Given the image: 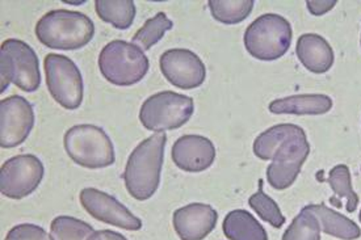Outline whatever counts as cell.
Instances as JSON below:
<instances>
[{
	"label": "cell",
	"mask_w": 361,
	"mask_h": 240,
	"mask_svg": "<svg viewBox=\"0 0 361 240\" xmlns=\"http://www.w3.org/2000/svg\"><path fill=\"white\" fill-rule=\"evenodd\" d=\"M167 135H152L138 144L129 156L125 167V187L138 201L152 198L159 188Z\"/></svg>",
	"instance_id": "1"
},
{
	"label": "cell",
	"mask_w": 361,
	"mask_h": 240,
	"mask_svg": "<svg viewBox=\"0 0 361 240\" xmlns=\"http://www.w3.org/2000/svg\"><path fill=\"white\" fill-rule=\"evenodd\" d=\"M38 41L54 50L85 48L95 36L94 21L78 11L53 10L38 20L35 28Z\"/></svg>",
	"instance_id": "2"
},
{
	"label": "cell",
	"mask_w": 361,
	"mask_h": 240,
	"mask_svg": "<svg viewBox=\"0 0 361 240\" xmlns=\"http://www.w3.org/2000/svg\"><path fill=\"white\" fill-rule=\"evenodd\" d=\"M99 68L109 83L129 87L140 83L146 77L150 62L142 49L137 45L123 39H114L102 49Z\"/></svg>",
	"instance_id": "3"
},
{
	"label": "cell",
	"mask_w": 361,
	"mask_h": 240,
	"mask_svg": "<svg viewBox=\"0 0 361 240\" xmlns=\"http://www.w3.org/2000/svg\"><path fill=\"white\" fill-rule=\"evenodd\" d=\"M290 23L276 13H266L254 20L245 32L243 42L250 56L272 62L284 57L292 45Z\"/></svg>",
	"instance_id": "4"
},
{
	"label": "cell",
	"mask_w": 361,
	"mask_h": 240,
	"mask_svg": "<svg viewBox=\"0 0 361 240\" xmlns=\"http://www.w3.org/2000/svg\"><path fill=\"white\" fill-rule=\"evenodd\" d=\"M63 146L74 163L88 170L105 168L116 160L114 144L99 126L82 124L70 127L63 137Z\"/></svg>",
	"instance_id": "5"
},
{
	"label": "cell",
	"mask_w": 361,
	"mask_h": 240,
	"mask_svg": "<svg viewBox=\"0 0 361 240\" xmlns=\"http://www.w3.org/2000/svg\"><path fill=\"white\" fill-rule=\"evenodd\" d=\"M1 92L11 83L24 92H36L41 84L37 54L27 42L18 39L3 41L0 48Z\"/></svg>",
	"instance_id": "6"
},
{
	"label": "cell",
	"mask_w": 361,
	"mask_h": 240,
	"mask_svg": "<svg viewBox=\"0 0 361 240\" xmlns=\"http://www.w3.org/2000/svg\"><path fill=\"white\" fill-rule=\"evenodd\" d=\"M195 112L193 99L173 91L154 94L143 101L140 121L145 129L164 133L185 125Z\"/></svg>",
	"instance_id": "7"
},
{
	"label": "cell",
	"mask_w": 361,
	"mask_h": 240,
	"mask_svg": "<svg viewBox=\"0 0 361 240\" xmlns=\"http://www.w3.org/2000/svg\"><path fill=\"white\" fill-rule=\"evenodd\" d=\"M47 86L59 106L75 110L83 101V77L73 59L50 53L44 61Z\"/></svg>",
	"instance_id": "8"
},
{
	"label": "cell",
	"mask_w": 361,
	"mask_h": 240,
	"mask_svg": "<svg viewBox=\"0 0 361 240\" xmlns=\"http://www.w3.org/2000/svg\"><path fill=\"white\" fill-rule=\"evenodd\" d=\"M310 154V144L304 129L300 127L281 144L267 168V182L276 191H286L295 184Z\"/></svg>",
	"instance_id": "9"
},
{
	"label": "cell",
	"mask_w": 361,
	"mask_h": 240,
	"mask_svg": "<svg viewBox=\"0 0 361 240\" xmlns=\"http://www.w3.org/2000/svg\"><path fill=\"white\" fill-rule=\"evenodd\" d=\"M45 175L44 164L36 155H18L0 168V192L11 200H21L35 192Z\"/></svg>",
	"instance_id": "10"
},
{
	"label": "cell",
	"mask_w": 361,
	"mask_h": 240,
	"mask_svg": "<svg viewBox=\"0 0 361 240\" xmlns=\"http://www.w3.org/2000/svg\"><path fill=\"white\" fill-rule=\"evenodd\" d=\"M35 126V109L25 97L15 95L0 101V147H18Z\"/></svg>",
	"instance_id": "11"
},
{
	"label": "cell",
	"mask_w": 361,
	"mask_h": 240,
	"mask_svg": "<svg viewBox=\"0 0 361 240\" xmlns=\"http://www.w3.org/2000/svg\"><path fill=\"white\" fill-rule=\"evenodd\" d=\"M79 200L85 210L97 221L128 231L142 229V221L108 193L96 188H85L79 194Z\"/></svg>",
	"instance_id": "12"
},
{
	"label": "cell",
	"mask_w": 361,
	"mask_h": 240,
	"mask_svg": "<svg viewBox=\"0 0 361 240\" xmlns=\"http://www.w3.org/2000/svg\"><path fill=\"white\" fill-rule=\"evenodd\" d=\"M159 68L163 77L180 89L197 88L207 79L204 62L188 49L166 50L159 59Z\"/></svg>",
	"instance_id": "13"
},
{
	"label": "cell",
	"mask_w": 361,
	"mask_h": 240,
	"mask_svg": "<svg viewBox=\"0 0 361 240\" xmlns=\"http://www.w3.org/2000/svg\"><path fill=\"white\" fill-rule=\"evenodd\" d=\"M172 162L185 172H202L216 160L213 142L197 134L180 137L172 146Z\"/></svg>",
	"instance_id": "14"
},
{
	"label": "cell",
	"mask_w": 361,
	"mask_h": 240,
	"mask_svg": "<svg viewBox=\"0 0 361 240\" xmlns=\"http://www.w3.org/2000/svg\"><path fill=\"white\" fill-rule=\"evenodd\" d=\"M219 213L210 205L195 202L173 213L172 223L181 240H204L216 229Z\"/></svg>",
	"instance_id": "15"
},
{
	"label": "cell",
	"mask_w": 361,
	"mask_h": 240,
	"mask_svg": "<svg viewBox=\"0 0 361 240\" xmlns=\"http://www.w3.org/2000/svg\"><path fill=\"white\" fill-rule=\"evenodd\" d=\"M295 54L304 68L313 74L327 72L335 61L331 45L315 33H306L298 37Z\"/></svg>",
	"instance_id": "16"
},
{
	"label": "cell",
	"mask_w": 361,
	"mask_h": 240,
	"mask_svg": "<svg viewBox=\"0 0 361 240\" xmlns=\"http://www.w3.org/2000/svg\"><path fill=\"white\" fill-rule=\"evenodd\" d=\"M333 99L322 94L293 95L274 100L268 109L274 115H321L331 110Z\"/></svg>",
	"instance_id": "17"
},
{
	"label": "cell",
	"mask_w": 361,
	"mask_h": 240,
	"mask_svg": "<svg viewBox=\"0 0 361 240\" xmlns=\"http://www.w3.org/2000/svg\"><path fill=\"white\" fill-rule=\"evenodd\" d=\"M306 208L317 215L324 234L341 240H356L360 238V227L357 226L356 222L347 218L341 213L335 212L334 209L327 208L324 203H313L307 205Z\"/></svg>",
	"instance_id": "18"
},
{
	"label": "cell",
	"mask_w": 361,
	"mask_h": 240,
	"mask_svg": "<svg viewBox=\"0 0 361 240\" xmlns=\"http://www.w3.org/2000/svg\"><path fill=\"white\" fill-rule=\"evenodd\" d=\"M222 229L228 240H268L266 229L251 213L243 209L228 213Z\"/></svg>",
	"instance_id": "19"
},
{
	"label": "cell",
	"mask_w": 361,
	"mask_h": 240,
	"mask_svg": "<svg viewBox=\"0 0 361 240\" xmlns=\"http://www.w3.org/2000/svg\"><path fill=\"white\" fill-rule=\"evenodd\" d=\"M333 189L334 196L330 198V203L338 209H342V198H347L345 209L347 212L353 213L359 206V196L352 188L351 171L345 164H338L329 173L326 180Z\"/></svg>",
	"instance_id": "20"
},
{
	"label": "cell",
	"mask_w": 361,
	"mask_h": 240,
	"mask_svg": "<svg viewBox=\"0 0 361 240\" xmlns=\"http://www.w3.org/2000/svg\"><path fill=\"white\" fill-rule=\"evenodd\" d=\"M95 11L104 23L120 30L130 28L135 18L133 0H96Z\"/></svg>",
	"instance_id": "21"
},
{
	"label": "cell",
	"mask_w": 361,
	"mask_h": 240,
	"mask_svg": "<svg viewBox=\"0 0 361 240\" xmlns=\"http://www.w3.org/2000/svg\"><path fill=\"white\" fill-rule=\"evenodd\" d=\"M300 129V126L293 124H280L272 126L257 135L254 141V154L262 160H272L276 150L286 142V139Z\"/></svg>",
	"instance_id": "22"
},
{
	"label": "cell",
	"mask_w": 361,
	"mask_h": 240,
	"mask_svg": "<svg viewBox=\"0 0 361 240\" xmlns=\"http://www.w3.org/2000/svg\"><path fill=\"white\" fill-rule=\"evenodd\" d=\"M210 13L222 24L234 25L247 19L254 10V0H210Z\"/></svg>",
	"instance_id": "23"
},
{
	"label": "cell",
	"mask_w": 361,
	"mask_h": 240,
	"mask_svg": "<svg viewBox=\"0 0 361 240\" xmlns=\"http://www.w3.org/2000/svg\"><path fill=\"white\" fill-rule=\"evenodd\" d=\"M173 27V23L167 18L164 12L157 13L154 18L147 20L141 29L133 36V44L138 48L145 50L152 49V46L157 45L161 39L164 37V34L171 30Z\"/></svg>",
	"instance_id": "24"
},
{
	"label": "cell",
	"mask_w": 361,
	"mask_h": 240,
	"mask_svg": "<svg viewBox=\"0 0 361 240\" xmlns=\"http://www.w3.org/2000/svg\"><path fill=\"white\" fill-rule=\"evenodd\" d=\"M321 232L317 215L305 206L286 229L283 240H321Z\"/></svg>",
	"instance_id": "25"
},
{
	"label": "cell",
	"mask_w": 361,
	"mask_h": 240,
	"mask_svg": "<svg viewBox=\"0 0 361 240\" xmlns=\"http://www.w3.org/2000/svg\"><path fill=\"white\" fill-rule=\"evenodd\" d=\"M94 232V227L74 217L59 215L50 225V236L53 240H87Z\"/></svg>",
	"instance_id": "26"
},
{
	"label": "cell",
	"mask_w": 361,
	"mask_h": 240,
	"mask_svg": "<svg viewBox=\"0 0 361 240\" xmlns=\"http://www.w3.org/2000/svg\"><path fill=\"white\" fill-rule=\"evenodd\" d=\"M259 191L248 198V205L255 210L260 220L268 222L275 229H281L286 225V217L275 200L263 191V180L259 182Z\"/></svg>",
	"instance_id": "27"
},
{
	"label": "cell",
	"mask_w": 361,
	"mask_h": 240,
	"mask_svg": "<svg viewBox=\"0 0 361 240\" xmlns=\"http://www.w3.org/2000/svg\"><path fill=\"white\" fill-rule=\"evenodd\" d=\"M4 240H53L47 230L32 223H23L12 227Z\"/></svg>",
	"instance_id": "28"
},
{
	"label": "cell",
	"mask_w": 361,
	"mask_h": 240,
	"mask_svg": "<svg viewBox=\"0 0 361 240\" xmlns=\"http://www.w3.org/2000/svg\"><path fill=\"white\" fill-rule=\"evenodd\" d=\"M336 0H319V1H307V10L314 16H322L324 13L330 12L336 6Z\"/></svg>",
	"instance_id": "29"
},
{
	"label": "cell",
	"mask_w": 361,
	"mask_h": 240,
	"mask_svg": "<svg viewBox=\"0 0 361 240\" xmlns=\"http://www.w3.org/2000/svg\"><path fill=\"white\" fill-rule=\"evenodd\" d=\"M87 240H128L120 232L112 230L94 231Z\"/></svg>",
	"instance_id": "30"
},
{
	"label": "cell",
	"mask_w": 361,
	"mask_h": 240,
	"mask_svg": "<svg viewBox=\"0 0 361 240\" xmlns=\"http://www.w3.org/2000/svg\"><path fill=\"white\" fill-rule=\"evenodd\" d=\"M359 218H360V222H361V210H360V215H359Z\"/></svg>",
	"instance_id": "31"
},
{
	"label": "cell",
	"mask_w": 361,
	"mask_h": 240,
	"mask_svg": "<svg viewBox=\"0 0 361 240\" xmlns=\"http://www.w3.org/2000/svg\"><path fill=\"white\" fill-rule=\"evenodd\" d=\"M360 44H361V37H360Z\"/></svg>",
	"instance_id": "32"
},
{
	"label": "cell",
	"mask_w": 361,
	"mask_h": 240,
	"mask_svg": "<svg viewBox=\"0 0 361 240\" xmlns=\"http://www.w3.org/2000/svg\"><path fill=\"white\" fill-rule=\"evenodd\" d=\"M360 170H361V167H360Z\"/></svg>",
	"instance_id": "33"
}]
</instances>
